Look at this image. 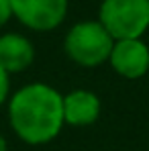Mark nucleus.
Returning <instances> with one entry per match:
<instances>
[{
  "mask_svg": "<svg viewBox=\"0 0 149 151\" xmlns=\"http://www.w3.org/2000/svg\"><path fill=\"white\" fill-rule=\"evenodd\" d=\"M0 151H8V143H6V139H4L2 133H0Z\"/></svg>",
  "mask_w": 149,
  "mask_h": 151,
  "instance_id": "10",
  "label": "nucleus"
},
{
  "mask_svg": "<svg viewBox=\"0 0 149 151\" xmlns=\"http://www.w3.org/2000/svg\"><path fill=\"white\" fill-rule=\"evenodd\" d=\"M35 61V47L31 39L19 33L0 35V65L8 74H19L31 68Z\"/></svg>",
  "mask_w": 149,
  "mask_h": 151,
  "instance_id": "7",
  "label": "nucleus"
},
{
  "mask_svg": "<svg viewBox=\"0 0 149 151\" xmlns=\"http://www.w3.org/2000/svg\"><path fill=\"white\" fill-rule=\"evenodd\" d=\"M98 21L114 41L141 39L149 29V0H102Z\"/></svg>",
  "mask_w": 149,
  "mask_h": 151,
  "instance_id": "3",
  "label": "nucleus"
},
{
  "mask_svg": "<svg viewBox=\"0 0 149 151\" xmlns=\"http://www.w3.org/2000/svg\"><path fill=\"white\" fill-rule=\"evenodd\" d=\"M102 102L92 90H72L63 96V121L70 127H90L98 121Z\"/></svg>",
  "mask_w": 149,
  "mask_h": 151,
  "instance_id": "6",
  "label": "nucleus"
},
{
  "mask_svg": "<svg viewBox=\"0 0 149 151\" xmlns=\"http://www.w3.org/2000/svg\"><path fill=\"white\" fill-rule=\"evenodd\" d=\"M8 121L21 141L29 145H45L66 125L63 94L45 82L27 84L8 100Z\"/></svg>",
  "mask_w": 149,
  "mask_h": 151,
  "instance_id": "1",
  "label": "nucleus"
},
{
  "mask_svg": "<svg viewBox=\"0 0 149 151\" xmlns=\"http://www.w3.org/2000/svg\"><path fill=\"white\" fill-rule=\"evenodd\" d=\"M12 19V4L10 0H0V29Z\"/></svg>",
  "mask_w": 149,
  "mask_h": 151,
  "instance_id": "9",
  "label": "nucleus"
},
{
  "mask_svg": "<svg viewBox=\"0 0 149 151\" xmlns=\"http://www.w3.org/2000/svg\"><path fill=\"white\" fill-rule=\"evenodd\" d=\"M8 92H10V74L0 65V106L8 102Z\"/></svg>",
  "mask_w": 149,
  "mask_h": 151,
  "instance_id": "8",
  "label": "nucleus"
},
{
  "mask_svg": "<svg viewBox=\"0 0 149 151\" xmlns=\"http://www.w3.org/2000/svg\"><path fill=\"white\" fill-rule=\"evenodd\" d=\"M112 45L114 39L100 21H80L63 39L66 55L82 68H98L100 63L108 61Z\"/></svg>",
  "mask_w": 149,
  "mask_h": 151,
  "instance_id": "2",
  "label": "nucleus"
},
{
  "mask_svg": "<svg viewBox=\"0 0 149 151\" xmlns=\"http://www.w3.org/2000/svg\"><path fill=\"white\" fill-rule=\"evenodd\" d=\"M110 68L125 80H139L149 72V47L143 39H121L114 41L110 57Z\"/></svg>",
  "mask_w": 149,
  "mask_h": 151,
  "instance_id": "5",
  "label": "nucleus"
},
{
  "mask_svg": "<svg viewBox=\"0 0 149 151\" xmlns=\"http://www.w3.org/2000/svg\"><path fill=\"white\" fill-rule=\"evenodd\" d=\"M12 17L31 31L47 33L61 25L68 17L70 0H10Z\"/></svg>",
  "mask_w": 149,
  "mask_h": 151,
  "instance_id": "4",
  "label": "nucleus"
}]
</instances>
